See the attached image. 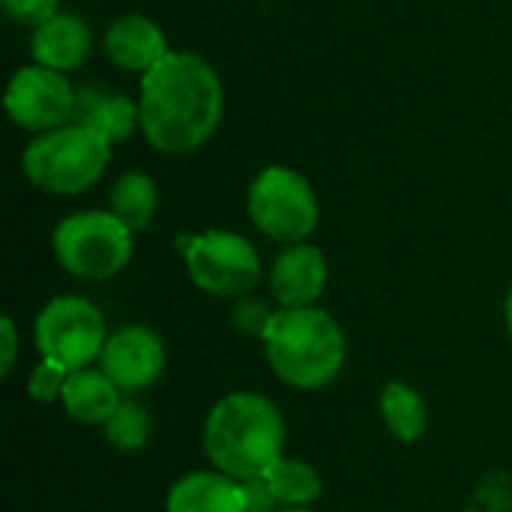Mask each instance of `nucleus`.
<instances>
[{
	"label": "nucleus",
	"instance_id": "obj_19",
	"mask_svg": "<svg viewBox=\"0 0 512 512\" xmlns=\"http://www.w3.org/2000/svg\"><path fill=\"white\" fill-rule=\"evenodd\" d=\"M261 477L267 480L282 507H309L321 498L324 489L321 474L309 462L294 456H279Z\"/></svg>",
	"mask_w": 512,
	"mask_h": 512
},
{
	"label": "nucleus",
	"instance_id": "obj_24",
	"mask_svg": "<svg viewBox=\"0 0 512 512\" xmlns=\"http://www.w3.org/2000/svg\"><path fill=\"white\" fill-rule=\"evenodd\" d=\"M270 315H273V312H270L264 303L252 300V297L237 300V309H234V321H237V327H243L246 333H255V336H261V333H264V327H267Z\"/></svg>",
	"mask_w": 512,
	"mask_h": 512
},
{
	"label": "nucleus",
	"instance_id": "obj_1",
	"mask_svg": "<svg viewBox=\"0 0 512 512\" xmlns=\"http://www.w3.org/2000/svg\"><path fill=\"white\" fill-rule=\"evenodd\" d=\"M141 135L168 156L201 150L219 129L225 87L216 66L195 51H171L138 87Z\"/></svg>",
	"mask_w": 512,
	"mask_h": 512
},
{
	"label": "nucleus",
	"instance_id": "obj_16",
	"mask_svg": "<svg viewBox=\"0 0 512 512\" xmlns=\"http://www.w3.org/2000/svg\"><path fill=\"white\" fill-rule=\"evenodd\" d=\"M78 126H87L99 138H105L111 147L129 141L141 129V111L138 99H126L120 93L108 90H78V108L75 120Z\"/></svg>",
	"mask_w": 512,
	"mask_h": 512
},
{
	"label": "nucleus",
	"instance_id": "obj_27",
	"mask_svg": "<svg viewBox=\"0 0 512 512\" xmlns=\"http://www.w3.org/2000/svg\"><path fill=\"white\" fill-rule=\"evenodd\" d=\"M279 512H312L309 507H282Z\"/></svg>",
	"mask_w": 512,
	"mask_h": 512
},
{
	"label": "nucleus",
	"instance_id": "obj_11",
	"mask_svg": "<svg viewBox=\"0 0 512 512\" xmlns=\"http://www.w3.org/2000/svg\"><path fill=\"white\" fill-rule=\"evenodd\" d=\"M330 264L315 243L285 246L270 267V294L279 309H306L318 306L327 291Z\"/></svg>",
	"mask_w": 512,
	"mask_h": 512
},
{
	"label": "nucleus",
	"instance_id": "obj_25",
	"mask_svg": "<svg viewBox=\"0 0 512 512\" xmlns=\"http://www.w3.org/2000/svg\"><path fill=\"white\" fill-rule=\"evenodd\" d=\"M0 333H3V375H9L12 372V366H15V357H18V330H15V321L6 315V318H0Z\"/></svg>",
	"mask_w": 512,
	"mask_h": 512
},
{
	"label": "nucleus",
	"instance_id": "obj_23",
	"mask_svg": "<svg viewBox=\"0 0 512 512\" xmlns=\"http://www.w3.org/2000/svg\"><path fill=\"white\" fill-rule=\"evenodd\" d=\"M243 486V507L246 512H279L282 504L276 501L273 489L267 486L264 477H249V480H240Z\"/></svg>",
	"mask_w": 512,
	"mask_h": 512
},
{
	"label": "nucleus",
	"instance_id": "obj_9",
	"mask_svg": "<svg viewBox=\"0 0 512 512\" xmlns=\"http://www.w3.org/2000/svg\"><path fill=\"white\" fill-rule=\"evenodd\" d=\"M3 99L9 120L33 135L69 126L78 108V90L72 87L69 75L39 63L15 69Z\"/></svg>",
	"mask_w": 512,
	"mask_h": 512
},
{
	"label": "nucleus",
	"instance_id": "obj_17",
	"mask_svg": "<svg viewBox=\"0 0 512 512\" xmlns=\"http://www.w3.org/2000/svg\"><path fill=\"white\" fill-rule=\"evenodd\" d=\"M108 210L132 231H147L159 210V189L150 174L144 171H126L114 180L108 192Z\"/></svg>",
	"mask_w": 512,
	"mask_h": 512
},
{
	"label": "nucleus",
	"instance_id": "obj_20",
	"mask_svg": "<svg viewBox=\"0 0 512 512\" xmlns=\"http://www.w3.org/2000/svg\"><path fill=\"white\" fill-rule=\"evenodd\" d=\"M102 429H105V441L114 450L138 453L150 441V414L138 402H120V408L114 411V417Z\"/></svg>",
	"mask_w": 512,
	"mask_h": 512
},
{
	"label": "nucleus",
	"instance_id": "obj_6",
	"mask_svg": "<svg viewBox=\"0 0 512 512\" xmlns=\"http://www.w3.org/2000/svg\"><path fill=\"white\" fill-rule=\"evenodd\" d=\"M246 210L252 225L276 243H309L318 231L321 207L312 183L285 165L264 168L246 192Z\"/></svg>",
	"mask_w": 512,
	"mask_h": 512
},
{
	"label": "nucleus",
	"instance_id": "obj_3",
	"mask_svg": "<svg viewBox=\"0 0 512 512\" xmlns=\"http://www.w3.org/2000/svg\"><path fill=\"white\" fill-rule=\"evenodd\" d=\"M261 342L276 378L294 390H321L333 384L348 357L339 321L321 306L273 309Z\"/></svg>",
	"mask_w": 512,
	"mask_h": 512
},
{
	"label": "nucleus",
	"instance_id": "obj_15",
	"mask_svg": "<svg viewBox=\"0 0 512 512\" xmlns=\"http://www.w3.org/2000/svg\"><path fill=\"white\" fill-rule=\"evenodd\" d=\"M120 393L123 390L99 366H87V369L69 372L60 405L75 423L105 426L114 417V411L120 408V402H123Z\"/></svg>",
	"mask_w": 512,
	"mask_h": 512
},
{
	"label": "nucleus",
	"instance_id": "obj_14",
	"mask_svg": "<svg viewBox=\"0 0 512 512\" xmlns=\"http://www.w3.org/2000/svg\"><path fill=\"white\" fill-rule=\"evenodd\" d=\"M165 512H246L243 486L216 468L192 471L168 489Z\"/></svg>",
	"mask_w": 512,
	"mask_h": 512
},
{
	"label": "nucleus",
	"instance_id": "obj_13",
	"mask_svg": "<svg viewBox=\"0 0 512 512\" xmlns=\"http://www.w3.org/2000/svg\"><path fill=\"white\" fill-rule=\"evenodd\" d=\"M93 48V33L87 21L75 12H57L45 24H39L30 36L33 63L57 69L63 75L75 72Z\"/></svg>",
	"mask_w": 512,
	"mask_h": 512
},
{
	"label": "nucleus",
	"instance_id": "obj_12",
	"mask_svg": "<svg viewBox=\"0 0 512 512\" xmlns=\"http://www.w3.org/2000/svg\"><path fill=\"white\" fill-rule=\"evenodd\" d=\"M102 45L117 69L135 75H147L156 63H162L171 54L165 30L150 15L141 12H126L114 18L105 30Z\"/></svg>",
	"mask_w": 512,
	"mask_h": 512
},
{
	"label": "nucleus",
	"instance_id": "obj_2",
	"mask_svg": "<svg viewBox=\"0 0 512 512\" xmlns=\"http://www.w3.org/2000/svg\"><path fill=\"white\" fill-rule=\"evenodd\" d=\"M207 462L234 477H261L279 456H285V420L279 408L252 390L222 396L204 420Z\"/></svg>",
	"mask_w": 512,
	"mask_h": 512
},
{
	"label": "nucleus",
	"instance_id": "obj_21",
	"mask_svg": "<svg viewBox=\"0 0 512 512\" xmlns=\"http://www.w3.org/2000/svg\"><path fill=\"white\" fill-rule=\"evenodd\" d=\"M66 381H69V369L66 366L39 357V363L33 366V372L27 378V393H30L33 402L51 405V402H60Z\"/></svg>",
	"mask_w": 512,
	"mask_h": 512
},
{
	"label": "nucleus",
	"instance_id": "obj_4",
	"mask_svg": "<svg viewBox=\"0 0 512 512\" xmlns=\"http://www.w3.org/2000/svg\"><path fill=\"white\" fill-rule=\"evenodd\" d=\"M111 150L114 147L87 126L69 123L33 135L21 153V171L39 192L81 195L102 180L111 162Z\"/></svg>",
	"mask_w": 512,
	"mask_h": 512
},
{
	"label": "nucleus",
	"instance_id": "obj_7",
	"mask_svg": "<svg viewBox=\"0 0 512 512\" xmlns=\"http://www.w3.org/2000/svg\"><path fill=\"white\" fill-rule=\"evenodd\" d=\"M183 264L192 285L210 297L243 300L261 282V255L237 231H204L183 243Z\"/></svg>",
	"mask_w": 512,
	"mask_h": 512
},
{
	"label": "nucleus",
	"instance_id": "obj_18",
	"mask_svg": "<svg viewBox=\"0 0 512 512\" xmlns=\"http://www.w3.org/2000/svg\"><path fill=\"white\" fill-rule=\"evenodd\" d=\"M378 408H381V420H384L387 432L402 444L420 441L429 429V408L411 384L390 381L381 390Z\"/></svg>",
	"mask_w": 512,
	"mask_h": 512
},
{
	"label": "nucleus",
	"instance_id": "obj_8",
	"mask_svg": "<svg viewBox=\"0 0 512 512\" xmlns=\"http://www.w3.org/2000/svg\"><path fill=\"white\" fill-rule=\"evenodd\" d=\"M33 342L42 360H54L75 372L99 363L108 330L96 303L87 297L60 294L39 309L33 321Z\"/></svg>",
	"mask_w": 512,
	"mask_h": 512
},
{
	"label": "nucleus",
	"instance_id": "obj_5",
	"mask_svg": "<svg viewBox=\"0 0 512 512\" xmlns=\"http://www.w3.org/2000/svg\"><path fill=\"white\" fill-rule=\"evenodd\" d=\"M51 249L57 264L75 279L105 282L129 264L135 234L111 210H78L57 222Z\"/></svg>",
	"mask_w": 512,
	"mask_h": 512
},
{
	"label": "nucleus",
	"instance_id": "obj_10",
	"mask_svg": "<svg viewBox=\"0 0 512 512\" xmlns=\"http://www.w3.org/2000/svg\"><path fill=\"white\" fill-rule=\"evenodd\" d=\"M165 360H168L165 339L144 324H129L108 333V342L99 357V369L123 393H138L162 378Z\"/></svg>",
	"mask_w": 512,
	"mask_h": 512
},
{
	"label": "nucleus",
	"instance_id": "obj_22",
	"mask_svg": "<svg viewBox=\"0 0 512 512\" xmlns=\"http://www.w3.org/2000/svg\"><path fill=\"white\" fill-rule=\"evenodd\" d=\"M6 15L21 27H39L60 12V0H3Z\"/></svg>",
	"mask_w": 512,
	"mask_h": 512
},
{
	"label": "nucleus",
	"instance_id": "obj_26",
	"mask_svg": "<svg viewBox=\"0 0 512 512\" xmlns=\"http://www.w3.org/2000/svg\"><path fill=\"white\" fill-rule=\"evenodd\" d=\"M504 321H507V330H510L512 336V288L510 294H507V300H504Z\"/></svg>",
	"mask_w": 512,
	"mask_h": 512
}]
</instances>
